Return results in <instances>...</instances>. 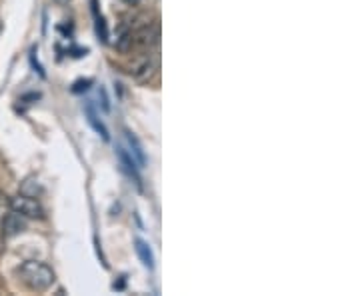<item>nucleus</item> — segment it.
<instances>
[{
	"instance_id": "10",
	"label": "nucleus",
	"mask_w": 360,
	"mask_h": 296,
	"mask_svg": "<svg viewBox=\"0 0 360 296\" xmlns=\"http://www.w3.org/2000/svg\"><path fill=\"white\" fill-rule=\"evenodd\" d=\"M93 4V15H95V24H96V35L100 37L102 42H108V28H106V22H104V17L98 12V6H96V0L91 2Z\"/></svg>"
},
{
	"instance_id": "16",
	"label": "nucleus",
	"mask_w": 360,
	"mask_h": 296,
	"mask_svg": "<svg viewBox=\"0 0 360 296\" xmlns=\"http://www.w3.org/2000/svg\"><path fill=\"white\" fill-rule=\"evenodd\" d=\"M0 30H2V26H0Z\"/></svg>"
},
{
	"instance_id": "5",
	"label": "nucleus",
	"mask_w": 360,
	"mask_h": 296,
	"mask_svg": "<svg viewBox=\"0 0 360 296\" xmlns=\"http://www.w3.org/2000/svg\"><path fill=\"white\" fill-rule=\"evenodd\" d=\"M116 154H118V160H120V167H122V170L131 176V178H134V183L140 186V174H138V165H136V160H134L133 156H131V152H126L124 148H118L116 150Z\"/></svg>"
},
{
	"instance_id": "1",
	"label": "nucleus",
	"mask_w": 360,
	"mask_h": 296,
	"mask_svg": "<svg viewBox=\"0 0 360 296\" xmlns=\"http://www.w3.org/2000/svg\"><path fill=\"white\" fill-rule=\"evenodd\" d=\"M20 280L24 282L26 288L35 293H44L55 284V270L40 260H26L19 268Z\"/></svg>"
},
{
	"instance_id": "15",
	"label": "nucleus",
	"mask_w": 360,
	"mask_h": 296,
	"mask_svg": "<svg viewBox=\"0 0 360 296\" xmlns=\"http://www.w3.org/2000/svg\"><path fill=\"white\" fill-rule=\"evenodd\" d=\"M58 2H70V0H58Z\"/></svg>"
},
{
	"instance_id": "12",
	"label": "nucleus",
	"mask_w": 360,
	"mask_h": 296,
	"mask_svg": "<svg viewBox=\"0 0 360 296\" xmlns=\"http://www.w3.org/2000/svg\"><path fill=\"white\" fill-rule=\"evenodd\" d=\"M134 44V37H133V30H122L118 38H116V48L120 50V53H129L131 48H133Z\"/></svg>"
},
{
	"instance_id": "3",
	"label": "nucleus",
	"mask_w": 360,
	"mask_h": 296,
	"mask_svg": "<svg viewBox=\"0 0 360 296\" xmlns=\"http://www.w3.org/2000/svg\"><path fill=\"white\" fill-rule=\"evenodd\" d=\"M156 68H158V60H156V56L144 55L142 58H138V62L133 66V74L136 80L146 82V80H151L152 76H154Z\"/></svg>"
},
{
	"instance_id": "9",
	"label": "nucleus",
	"mask_w": 360,
	"mask_h": 296,
	"mask_svg": "<svg viewBox=\"0 0 360 296\" xmlns=\"http://www.w3.org/2000/svg\"><path fill=\"white\" fill-rule=\"evenodd\" d=\"M134 248H136V255L142 260V264L152 270V268H154V255H152L149 242H144L142 239H136V241H134Z\"/></svg>"
},
{
	"instance_id": "2",
	"label": "nucleus",
	"mask_w": 360,
	"mask_h": 296,
	"mask_svg": "<svg viewBox=\"0 0 360 296\" xmlns=\"http://www.w3.org/2000/svg\"><path fill=\"white\" fill-rule=\"evenodd\" d=\"M10 208L15 212H19L24 219H35V221H42L44 219V208L38 203V198L26 196V194H19L10 201Z\"/></svg>"
},
{
	"instance_id": "14",
	"label": "nucleus",
	"mask_w": 360,
	"mask_h": 296,
	"mask_svg": "<svg viewBox=\"0 0 360 296\" xmlns=\"http://www.w3.org/2000/svg\"><path fill=\"white\" fill-rule=\"evenodd\" d=\"M124 2H126V4H131V6H134V4H138L140 0H124Z\"/></svg>"
},
{
	"instance_id": "13",
	"label": "nucleus",
	"mask_w": 360,
	"mask_h": 296,
	"mask_svg": "<svg viewBox=\"0 0 360 296\" xmlns=\"http://www.w3.org/2000/svg\"><path fill=\"white\" fill-rule=\"evenodd\" d=\"M91 84H93V80H91V78H86V80H78V82H75V86H73V93H82V91H88V89H91Z\"/></svg>"
},
{
	"instance_id": "11",
	"label": "nucleus",
	"mask_w": 360,
	"mask_h": 296,
	"mask_svg": "<svg viewBox=\"0 0 360 296\" xmlns=\"http://www.w3.org/2000/svg\"><path fill=\"white\" fill-rule=\"evenodd\" d=\"M20 194H26V196L38 198V196L42 194V186H40V183H38L37 178H26V181L22 183Z\"/></svg>"
},
{
	"instance_id": "6",
	"label": "nucleus",
	"mask_w": 360,
	"mask_h": 296,
	"mask_svg": "<svg viewBox=\"0 0 360 296\" xmlns=\"http://www.w3.org/2000/svg\"><path fill=\"white\" fill-rule=\"evenodd\" d=\"M133 37H134V42L140 44V46H151V44H156V42H158V37H160V33H158V24L146 26V28H142L138 35H133Z\"/></svg>"
},
{
	"instance_id": "4",
	"label": "nucleus",
	"mask_w": 360,
	"mask_h": 296,
	"mask_svg": "<svg viewBox=\"0 0 360 296\" xmlns=\"http://www.w3.org/2000/svg\"><path fill=\"white\" fill-rule=\"evenodd\" d=\"M26 230V219L24 216H20L19 212H10L4 222H2V234L4 237H8V239H12V237H17L20 232H24Z\"/></svg>"
},
{
	"instance_id": "7",
	"label": "nucleus",
	"mask_w": 360,
	"mask_h": 296,
	"mask_svg": "<svg viewBox=\"0 0 360 296\" xmlns=\"http://www.w3.org/2000/svg\"><path fill=\"white\" fill-rule=\"evenodd\" d=\"M126 134V142H129V148H131V156L136 160V165L142 168L146 165V156H144V150L140 147L138 138L134 136L133 132H124Z\"/></svg>"
},
{
	"instance_id": "8",
	"label": "nucleus",
	"mask_w": 360,
	"mask_h": 296,
	"mask_svg": "<svg viewBox=\"0 0 360 296\" xmlns=\"http://www.w3.org/2000/svg\"><path fill=\"white\" fill-rule=\"evenodd\" d=\"M84 112H86L88 124H91V127H93V129H95L96 132H98V134H100V136L104 138V140H111V134H108V129H106V127L102 124V120H100V118L96 116V112H95V109H93V104H91V102H88V104L84 107Z\"/></svg>"
}]
</instances>
